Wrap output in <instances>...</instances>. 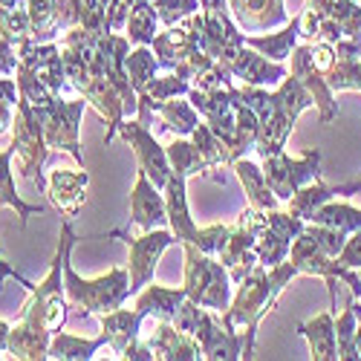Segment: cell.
<instances>
[{
    "label": "cell",
    "mask_w": 361,
    "mask_h": 361,
    "mask_svg": "<svg viewBox=\"0 0 361 361\" xmlns=\"http://www.w3.org/2000/svg\"><path fill=\"white\" fill-rule=\"evenodd\" d=\"M87 107V99H75V102H64L61 96L52 99L47 107H38V118L44 125V136L49 142V147L64 150L70 154L81 168H84V154H81V139H78V125H81V113Z\"/></svg>",
    "instance_id": "obj_9"
},
{
    "label": "cell",
    "mask_w": 361,
    "mask_h": 361,
    "mask_svg": "<svg viewBox=\"0 0 361 361\" xmlns=\"http://www.w3.org/2000/svg\"><path fill=\"white\" fill-rule=\"evenodd\" d=\"M202 315H205V307L197 304L194 298H185L183 304H179V310H176V315H173L171 324H173L176 329H183V333L194 336V333H197V326H200V321H202Z\"/></svg>",
    "instance_id": "obj_49"
},
{
    "label": "cell",
    "mask_w": 361,
    "mask_h": 361,
    "mask_svg": "<svg viewBox=\"0 0 361 361\" xmlns=\"http://www.w3.org/2000/svg\"><path fill=\"white\" fill-rule=\"evenodd\" d=\"M358 300V324H361V298H355Z\"/></svg>",
    "instance_id": "obj_61"
},
{
    "label": "cell",
    "mask_w": 361,
    "mask_h": 361,
    "mask_svg": "<svg viewBox=\"0 0 361 361\" xmlns=\"http://www.w3.org/2000/svg\"><path fill=\"white\" fill-rule=\"evenodd\" d=\"M12 147L15 157L20 159V173L35 183L38 188L47 191V179H44V162L49 157V142L44 136V125L35 113V107L29 102H18L15 107V122H12Z\"/></svg>",
    "instance_id": "obj_5"
},
{
    "label": "cell",
    "mask_w": 361,
    "mask_h": 361,
    "mask_svg": "<svg viewBox=\"0 0 361 361\" xmlns=\"http://www.w3.org/2000/svg\"><path fill=\"white\" fill-rule=\"evenodd\" d=\"M107 347L104 333L99 338H84V336H70V333H55L49 341V358L55 361H90L96 358V353Z\"/></svg>",
    "instance_id": "obj_35"
},
{
    "label": "cell",
    "mask_w": 361,
    "mask_h": 361,
    "mask_svg": "<svg viewBox=\"0 0 361 361\" xmlns=\"http://www.w3.org/2000/svg\"><path fill=\"white\" fill-rule=\"evenodd\" d=\"M118 358H125V361H154L157 355H154V350H150V344H147V341L136 338L133 344H128V347H125V353L118 355Z\"/></svg>",
    "instance_id": "obj_53"
},
{
    "label": "cell",
    "mask_w": 361,
    "mask_h": 361,
    "mask_svg": "<svg viewBox=\"0 0 361 361\" xmlns=\"http://www.w3.org/2000/svg\"><path fill=\"white\" fill-rule=\"evenodd\" d=\"M333 197H336V194H333V185H326L324 179H315V183L298 188V191L286 200V212H292L295 217H300L304 223H310V220L315 217L318 208H321L324 202H329Z\"/></svg>",
    "instance_id": "obj_37"
},
{
    "label": "cell",
    "mask_w": 361,
    "mask_h": 361,
    "mask_svg": "<svg viewBox=\"0 0 361 361\" xmlns=\"http://www.w3.org/2000/svg\"><path fill=\"white\" fill-rule=\"evenodd\" d=\"M9 333H12V324L0 321V355H6V350H9Z\"/></svg>",
    "instance_id": "obj_57"
},
{
    "label": "cell",
    "mask_w": 361,
    "mask_h": 361,
    "mask_svg": "<svg viewBox=\"0 0 361 361\" xmlns=\"http://www.w3.org/2000/svg\"><path fill=\"white\" fill-rule=\"evenodd\" d=\"M194 338L202 350V358H208V361H237V358H243V336H240L234 326L220 324L212 315V310H205Z\"/></svg>",
    "instance_id": "obj_17"
},
{
    "label": "cell",
    "mask_w": 361,
    "mask_h": 361,
    "mask_svg": "<svg viewBox=\"0 0 361 361\" xmlns=\"http://www.w3.org/2000/svg\"><path fill=\"white\" fill-rule=\"evenodd\" d=\"M12 122H15V107L0 102V133H4L6 128H12Z\"/></svg>",
    "instance_id": "obj_56"
},
{
    "label": "cell",
    "mask_w": 361,
    "mask_h": 361,
    "mask_svg": "<svg viewBox=\"0 0 361 361\" xmlns=\"http://www.w3.org/2000/svg\"><path fill=\"white\" fill-rule=\"evenodd\" d=\"M188 298L185 286H159L150 281L142 292L133 295V310L142 312L145 318H157V321H173L179 304Z\"/></svg>",
    "instance_id": "obj_26"
},
{
    "label": "cell",
    "mask_w": 361,
    "mask_h": 361,
    "mask_svg": "<svg viewBox=\"0 0 361 361\" xmlns=\"http://www.w3.org/2000/svg\"><path fill=\"white\" fill-rule=\"evenodd\" d=\"M338 260L344 266H350V269H361V228L353 231V234H347V243H344Z\"/></svg>",
    "instance_id": "obj_52"
},
{
    "label": "cell",
    "mask_w": 361,
    "mask_h": 361,
    "mask_svg": "<svg viewBox=\"0 0 361 361\" xmlns=\"http://www.w3.org/2000/svg\"><path fill=\"white\" fill-rule=\"evenodd\" d=\"M298 336L307 338L310 344V358L312 361H336L338 358V341H336V307L324 310L312 321L295 324Z\"/></svg>",
    "instance_id": "obj_25"
},
{
    "label": "cell",
    "mask_w": 361,
    "mask_h": 361,
    "mask_svg": "<svg viewBox=\"0 0 361 361\" xmlns=\"http://www.w3.org/2000/svg\"><path fill=\"white\" fill-rule=\"evenodd\" d=\"M12 159H15V147L9 145L6 150H0V205H9L15 208V214L20 220V228H26V220L32 217V214H44L47 208L44 205H32V202H26L18 188H15V176H12Z\"/></svg>",
    "instance_id": "obj_33"
},
{
    "label": "cell",
    "mask_w": 361,
    "mask_h": 361,
    "mask_svg": "<svg viewBox=\"0 0 361 361\" xmlns=\"http://www.w3.org/2000/svg\"><path fill=\"white\" fill-rule=\"evenodd\" d=\"M304 220L295 217L292 212H266V226L257 234V263L263 266H278L283 260H289V249H292V240L304 231Z\"/></svg>",
    "instance_id": "obj_14"
},
{
    "label": "cell",
    "mask_w": 361,
    "mask_h": 361,
    "mask_svg": "<svg viewBox=\"0 0 361 361\" xmlns=\"http://www.w3.org/2000/svg\"><path fill=\"white\" fill-rule=\"evenodd\" d=\"M231 298H234V281L228 275V269L217 260L214 263V275H212V283H208V289L202 292V300L200 304L205 310H212V312H226L228 304H231Z\"/></svg>",
    "instance_id": "obj_41"
},
{
    "label": "cell",
    "mask_w": 361,
    "mask_h": 361,
    "mask_svg": "<svg viewBox=\"0 0 361 361\" xmlns=\"http://www.w3.org/2000/svg\"><path fill=\"white\" fill-rule=\"evenodd\" d=\"M96 64L99 70L107 75V81L122 93L125 99V107H128V116H136L139 110V96H136V90L130 84V75H128V52H130V41L125 35H116V32H104L96 44Z\"/></svg>",
    "instance_id": "obj_13"
},
{
    "label": "cell",
    "mask_w": 361,
    "mask_h": 361,
    "mask_svg": "<svg viewBox=\"0 0 361 361\" xmlns=\"http://www.w3.org/2000/svg\"><path fill=\"white\" fill-rule=\"evenodd\" d=\"M133 4H136V0H110V4H107V29H110V32H118V29L128 26Z\"/></svg>",
    "instance_id": "obj_50"
},
{
    "label": "cell",
    "mask_w": 361,
    "mask_h": 361,
    "mask_svg": "<svg viewBox=\"0 0 361 361\" xmlns=\"http://www.w3.org/2000/svg\"><path fill=\"white\" fill-rule=\"evenodd\" d=\"M183 260H185V278H183V286L188 292V298H194L197 304L202 300V292L212 283V275H214V257L200 252L194 243H183Z\"/></svg>",
    "instance_id": "obj_34"
},
{
    "label": "cell",
    "mask_w": 361,
    "mask_h": 361,
    "mask_svg": "<svg viewBox=\"0 0 361 361\" xmlns=\"http://www.w3.org/2000/svg\"><path fill=\"white\" fill-rule=\"evenodd\" d=\"M0 35H4L9 44H15V47H20L23 41L32 38V23H29L26 6L0 9Z\"/></svg>",
    "instance_id": "obj_45"
},
{
    "label": "cell",
    "mask_w": 361,
    "mask_h": 361,
    "mask_svg": "<svg viewBox=\"0 0 361 361\" xmlns=\"http://www.w3.org/2000/svg\"><path fill=\"white\" fill-rule=\"evenodd\" d=\"M18 64H20V58H18V47H15V44H9L4 35H0V75L15 78Z\"/></svg>",
    "instance_id": "obj_51"
},
{
    "label": "cell",
    "mask_w": 361,
    "mask_h": 361,
    "mask_svg": "<svg viewBox=\"0 0 361 361\" xmlns=\"http://www.w3.org/2000/svg\"><path fill=\"white\" fill-rule=\"evenodd\" d=\"M110 237L125 240V246H128V252H130V260H128L130 295L142 292L150 281H154L157 263L162 260V255H165L171 246H179L171 228H150V231H142V237H130L128 231L116 228V231H110Z\"/></svg>",
    "instance_id": "obj_8"
},
{
    "label": "cell",
    "mask_w": 361,
    "mask_h": 361,
    "mask_svg": "<svg viewBox=\"0 0 361 361\" xmlns=\"http://www.w3.org/2000/svg\"><path fill=\"white\" fill-rule=\"evenodd\" d=\"M185 99L194 104V110L205 118V122H208V118H214V116H220V113H228V110L234 107V102H231V87H217V90L191 87Z\"/></svg>",
    "instance_id": "obj_40"
},
{
    "label": "cell",
    "mask_w": 361,
    "mask_h": 361,
    "mask_svg": "<svg viewBox=\"0 0 361 361\" xmlns=\"http://www.w3.org/2000/svg\"><path fill=\"white\" fill-rule=\"evenodd\" d=\"M231 168H234L240 185H243V191H246L249 205L260 208V212H272V208H278L281 200L275 197L272 188H269L266 173H263V165H257V162H252V159H246V157H240V159H234Z\"/></svg>",
    "instance_id": "obj_29"
},
{
    "label": "cell",
    "mask_w": 361,
    "mask_h": 361,
    "mask_svg": "<svg viewBox=\"0 0 361 361\" xmlns=\"http://www.w3.org/2000/svg\"><path fill=\"white\" fill-rule=\"evenodd\" d=\"M228 226H205V228H200V237H197V249L200 252H205V255H212V257H220V252L226 249V240H228Z\"/></svg>",
    "instance_id": "obj_48"
},
{
    "label": "cell",
    "mask_w": 361,
    "mask_h": 361,
    "mask_svg": "<svg viewBox=\"0 0 361 361\" xmlns=\"http://www.w3.org/2000/svg\"><path fill=\"white\" fill-rule=\"evenodd\" d=\"M243 44H246V32L237 26L228 9L202 12V49L212 58L220 61L228 49L243 47Z\"/></svg>",
    "instance_id": "obj_23"
},
{
    "label": "cell",
    "mask_w": 361,
    "mask_h": 361,
    "mask_svg": "<svg viewBox=\"0 0 361 361\" xmlns=\"http://www.w3.org/2000/svg\"><path fill=\"white\" fill-rule=\"evenodd\" d=\"M125 67H128V75H130V84H133V90H136V96L147 87V81L162 70L150 47H133V49L128 52Z\"/></svg>",
    "instance_id": "obj_43"
},
{
    "label": "cell",
    "mask_w": 361,
    "mask_h": 361,
    "mask_svg": "<svg viewBox=\"0 0 361 361\" xmlns=\"http://www.w3.org/2000/svg\"><path fill=\"white\" fill-rule=\"evenodd\" d=\"M300 275L292 260H283L278 266H263L257 263L252 272L234 286V298L228 310L223 312V324L228 326H243V358L255 355V341H257V326L263 315L278 304L281 292L292 283V278Z\"/></svg>",
    "instance_id": "obj_1"
},
{
    "label": "cell",
    "mask_w": 361,
    "mask_h": 361,
    "mask_svg": "<svg viewBox=\"0 0 361 361\" xmlns=\"http://www.w3.org/2000/svg\"><path fill=\"white\" fill-rule=\"evenodd\" d=\"M289 260L298 266L300 275H318V278L326 281L329 307H336V283H338V281H344V283L350 286V292H353L355 298H361V281H358V275H355V269L344 266L338 257L324 255L304 231H300V234L292 240Z\"/></svg>",
    "instance_id": "obj_7"
},
{
    "label": "cell",
    "mask_w": 361,
    "mask_h": 361,
    "mask_svg": "<svg viewBox=\"0 0 361 361\" xmlns=\"http://www.w3.org/2000/svg\"><path fill=\"white\" fill-rule=\"evenodd\" d=\"M304 234L312 240V243H315L324 255H329V257H338L341 249H344V243H347V234H344V231L329 228V226H318V223H307V226H304Z\"/></svg>",
    "instance_id": "obj_46"
},
{
    "label": "cell",
    "mask_w": 361,
    "mask_h": 361,
    "mask_svg": "<svg viewBox=\"0 0 361 361\" xmlns=\"http://www.w3.org/2000/svg\"><path fill=\"white\" fill-rule=\"evenodd\" d=\"M191 81L188 78H179L176 73L168 75H154L147 81V87L139 93V102H168V99H179V96H188Z\"/></svg>",
    "instance_id": "obj_44"
},
{
    "label": "cell",
    "mask_w": 361,
    "mask_h": 361,
    "mask_svg": "<svg viewBox=\"0 0 361 361\" xmlns=\"http://www.w3.org/2000/svg\"><path fill=\"white\" fill-rule=\"evenodd\" d=\"M157 35H159V15L154 4L136 0L128 18V26H125V38L130 41V47H150Z\"/></svg>",
    "instance_id": "obj_36"
},
{
    "label": "cell",
    "mask_w": 361,
    "mask_h": 361,
    "mask_svg": "<svg viewBox=\"0 0 361 361\" xmlns=\"http://www.w3.org/2000/svg\"><path fill=\"white\" fill-rule=\"evenodd\" d=\"M263 226H266V212H260V208L249 205V208H243V212L237 214V223H234L231 231H228L226 249L220 252V263L228 269L234 286L257 266V252H255V246H257V234L263 231Z\"/></svg>",
    "instance_id": "obj_6"
},
{
    "label": "cell",
    "mask_w": 361,
    "mask_h": 361,
    "mask_svg": "<svg viewBox=\"0 0 361 361\" xmlns=\"http://www.w3.org/2000/svg\"><path fill=\"white\" fill-rule=\"evenodd\" d=\"M118 136H122L136 154L139 168L150 176V183L157 188H165L171 179V162H168V150L159 145V139L150 133V128H145L139 118H125L122 128H118Z\"/></svg>",
    "instance_id": "obj_12"
},
{
    "label": "cell",
    "mask_w": 361,
    "mask_h": 361,
    "mask_svg": "<svg viewBox=\"0 0 361 361\" xmlns=\"http://www.w3.org/2000/svg\"><path fill=\"white\" fill-rule=\"evenodd\" d=\"M188 139L197 145L200 157H202V162H205V176H208V179H214V183H223L220 173H214V171H220V168H231V165H234V157H231L228 145H223V142L214 136V130L208 128L205 118L194 128V133H191Z\"/></svg>",
    "instance_id": "obj_32"
},
{
    "label": "cell",
    "mask_w": 361,
    "mask_h": 361,
    "mask_svg": "<svg viewBox=\"0 0 361 361\" xmlns=\"http://www.w3.org/2000/svg\"><path fill=\"white\" fill-rule=\"evenodd\" d=\"M90 185V173L81 171H52L47 179V194L52 200V205L61 212L64 220H75L81 205H84V191Z\"/></svg>",
    "instance_id": "obj_22"
},
{
    "label": "cell",
    "mask_w": 361,
    "mask_h": 361,
    "mask_svg": "<svg viewBox=\"0 0 361 361\" xmlns=\"http://www.w3.org/2000/svg\"><path fill=\"white\" fill-rule=\"evenodd\" d=\"M29 23H32V41H55L70 29L67 20V0H26Z\"/></svg>",
    "instance_id": "obj_27"
},
{
    "label": "cell",
    "mask_w": 361,
    "mask_h": 361,
    "mask_svg": "<svg viewBox=\"0 0 361 361\" xmlns=\"http://www.w3.org/2000/svg\"><path fill=\"white\" fill-rule=\"evenodd\" d=\"M300 38V15H295L289 23H283L278 32H257V35H246V44L252 49H257L260 55L272 58V61H286L292 55V49L298 47Z\"/></svg>",
    "instance_id": "obj_31"
},
{
    "label": "cell",
    "mask_w": 361,
    "mask_h": 361,
    "mask_svg": "<svg viewBox=\"0 0 361 361\" xmlns=\"http://www.w3.org/2000/svg\"><path fill=\"white\" fill-rule=\"evenodd\" d=\"M220 64L234 75V81L252 84V87H278V84L289 75V67H286V64L272 61V58L260 55V52L252 49L249 44L228 49V52L220 58Z\"/></svg>",
    "instance_id": "obj_11"
},
{
    "label": "cell",
    "mask_w": 361,
    "mask_h": 361,
    "mask_svg": "<svg viewBox=\"0 0 361 361\" xmlns=\"http://www.w3.org/2000/svg\"><path fill=\"white\" fill-rule=\"evenodd\" d=\"M333 194H336V197H353V194H361V179H353V183L333 185Z\"/></svg>",
    "instance_id": "obj_55"
},
{
    "label": "cell",
    "mask_w": 361,
    "mask_h": 361,
    "mask_svg": "<svg viewBox=\"0 0 361 361\" xmlns=\"http://www.w3.org/2000/svg\"><path fill=\"white\" fill-rule=\"evenodd\" d=\"M292 64H289V73L304 84L310 90V96L315 99V107H318V122L321 125H329L333 118L338 116V102H336V93L329 90L326 84V75L312 64V58H310V41L304 44H298L292 49Z\"/></svg>",
    "instance_id": "obj_15"
},
{
    "label": "cell",
    "mask_w": 361,
    "mask_h": 361,
    "mask_svg": "<svg viewBox=\"0 0 361 361\" xmlns=\"http://www.w3.org/2000/svg\"><path fill=\"white\" fill-rule=\"evenodd\" d=\"M355 333H358V300L353 295L347 310L336 318V341H338V358L341 361H355L358 358Z\"/></svg>",
    "instance_id": "obj_42"
},
{
    "label": "cell",
    "mask_w": 361,
    "mask_h": 361,
    "mask_svg": "<svg viewBox=\"0 0 361 361\" xmlns=\"http://www.w3.org/2000/svg\"><path fill=\"white\" fill-rule=\"evenodd\" d=\"M147 344L159 361H200L202 358L197 338L183 333V329H176L171 321H159L154 326V336L147 338Z\"/></svg>",
    "instance_id": "obj_24"
},
{
    "label": "cell",
    "mask_w": 361,
    "mask_h": 361,
    "mask_svg": "<svg viewBox=\"0 0 361 361\" xmlns=\"http://www.w3.org/2000/svg\"><path fill=\"white\" fill-rule=\"evenodd\" d=\"M154 9L162 26H173L179 20H185L188 15L200 12V0H154Z\"/></svg>",
    "instance_id": "obj_47"
},
{
    "label": "cell",
    "mask_w": 361,
    "mask_h": 361,
    "mask_svg": "<svg viewBox=\"0 0 361 361\" xmlns=\"http://www.w3.org/2000/svg\"><path fill=\"white\" fill-rule=\"evenodd\" d=\"M228 12L246 35L272 32L289 23L286 0H228Z\"/></svg>",
    "instance_id": "obj_18"
},
{
    "label": "cell",
    "mask_w": 361,
    "mask_h": 361,
    "mask_svg": "<svg viewBox=\"0 0 361 361\" xmlns=\"http://www.w3.org/2000/svg\"><path fill=\"white\" fill-rule=\"evenodd\" d=\"M73 252L64 260V289H67V300L70 307L81 310L84 315H107L113 310H118L130 295V272L122 266L110 269L102 278H81L73 263H70Z\"/></svg>",
    "instance_id": "obj_4"
},
{
    "label": "cell",
    "mask_w": 361,
    "mask_h": 361,
    "mask_svg": "<svg viewBox=\"0 0 361 361\" xmlns=\"http://www.w3.org/2000/svg\"><path fill=\"white\" fill-rule=\"evenodd\" d=\"M18 58H20V64H26L29 70H32L55 96H61L64 90L70 87L67 75H64V61H61V44H55V41H23L18 47Z\"/></svg>",
    "instance_id": "obj_16"
},
{
    "label": "cell",
    "mask_w": 361,
    "mask_h": 361,
    "mask_svg": "<svg viewBox=\"0 0 361 361\" xmlns=\"http://www.w3.org/2000/svg\"><path fill=\"white\" fill-rule=\"evenodd\" d=\"M130 223L139 231H150L168 226V208H165V194L150 183V176L139 168L136 171V183L130 191Z\"/></svg>",
    "instance_id": "obj_19"
},
{
    "label": "cell",
    "mask_w": 361,
    "mask_h": 361,
    "mask_svg": "<svg viewBox=\"0 0 361 361\" xmlns=\"http://www.w3.org/2000/svg\"><path fill=\"white\" fill-rule=\"evenodd\" d=\"M355 347H358V358H361V324H358V333H355Z\"/></svg>",
    "instance_id": "obj_60"
},
{
    "label": "cell",
    "mask_w": 361,
    "mask_h": 361,
    "mask_svg": "<svg viewBox=\"0 0 361 361\" xmlns=\"http://www.w3.org/2000/svg\"><path fill=\"white\" fill-rule=\"evenodd\" d=\"M0 358H4V355H0Z\"/></svg>",
    "instance_id": "obj_62"
},
{
    "label": "cell",
    "mask_w": 361,
    "mask_h": 361,
    "mask_svg": "<svg viewBox=\"0 0 361 361\" xmlns=\"http://www.w3.org/2000/svg\"><path fill=\"white\" fill-rule=\"evenodd\" d=\"M310 107H315V99L292 73L278 87H272V110H269V116L260 118V136L255 145L257 157L266 159V157L283 154L286 139L298 122V116Z\"/></svg>",
    "instance_id": "obj_3"
},
{
    "label": "cell",
    "mask_w": 361,
    "mask_h": 361,
    "mask_svg": "<svg viewBox=\"0 0 361 361\" xmlns=\"http://www.w3.org/2000/svg\"><path fill=\"white\" fill-rule=\"evenodd\" d=\"M75 243H78V234L73 231V220H61V237H58V249L49 263V272L41 283L29 289V300L23 304L18 321L32 324L49 336L64 329V324L70 318V312H67L70 300H67V289H64V260L75 249Z\"/></svg>",
    "instance_id": "obj_2"
},
{
    "label": "cell",
    "mask_w": 361,
    "mask_h": 361,
    "mask_svg": "<svg viewBox=\"0 0 361 361\" xmlns=\"http://www.w3.org/2000/svg\"><path fill=\"white\" fill-rule=\"evenodd\" d=\"M162 194H165V208H168V228L173 231L176 243L179 246L183 243H197L200 226L194 223L191 208H188V176L171 171V179H168V185L162 188Z\"/></svg>",
    "instance_id": "obj_21"
},
{
    "label": "cell",
    "mask_w": 361,
    "mask_h": 361,
    "mask_svg": "<svg viewBox=\"0 0 361 361\" xmlns=\"http://www.w3.org/2000/svg\"><path fill=\"white\" fill-rule=\"evenodd\" d=\"M202 12H214V9H228V0H200Z\"/></svg>",
    "instance_id": "obj_58"
},
{
    "label": "cell",
    "mask_w": 361,
    "mask_h": 361,
    "mask_svg": "<svg viewBox=\"0 0 361 361\" xmlns=\"http://www.w3.org/2000/svg\"><path fill=\"white\" fill-rule=\"evenodd\" d=\"M26 6V0H0V9H18Z\"/></svg>",
    "instance_id": "obj_59"
},
{
    "label": "cell",
    "mask_w": 361,
    "mask_h": 361,
    "mask_svg": "<svg viewBox=\"0 0 361 361\" xmlns=\"http://www.w3.org/2000/svg\"><path fill=\"white\" fill-rule=\"evenodd\" d=\"M310 223H318V226H329V228H338L344 234H353L361 228V208H353L350 202H338L336 197L324 202L315 217Z\"/></svg>",
    "instance_id": "obj_38"
},
{
    "label": "cell",
    "mask_w": 361,
    "mask_h": 361,
    "mask_svg": "<svg viewBox=\"0 0 361 361\" xmlns=\"http://www.w3.org/2000/svg\"><path fill=\"white\" fill-rule=\"evenodd\" d=\"M165 150H168V162H171V171L173 173H183V176L200 173V176H205V162L200 157L197 145L188 136H176Z\"/></svg>",
    "instance_id": "obj_39"
},
{
    "label": "cell",
    "mask_w": 361,
    "mask_h": 361,
    "mask_svg": "<svg viewBox=\"0 0 361 361\" xmlns=\"http://www.w3.org/2000/svg\"><path fill=\"white\" fill-rule=\"evenodd\" d=\"M6 278H15V281H18V283H23L26 289H32V286H35L32 281H26V278H23V275L18 272V269H15V266H9V263H4V257H0V289H4V283H6Z\"/></svg>",
    "instance_id": "obj_54"
},
{
    "label": "cell",
    "mask_w": 361,
    "mask_h": 361,
    "mask_svg": "<svg viewBox=\"0 0 361 361\" xmlns=\"http://www.w3.org/2000/svg\"><path fill=\"white\" fill-rule=\"evenodd\" d=\"M49 341H52L49 333H44V329L26 324V321H18L9 333L6 355L18 358V361H47L49 358Z\"/></svg>",
    "instance_id": "obj_30"
},
{
    "label": "cell",
    "mask_w": 361,
    "mask_h": 361,
    "mask_svg": "<svg viewBox=\"0 0 361 361\" xmlns=\"http://www.w3.org/2000/svg\"><path fill=\"white\" fill-rule=\"evenodd\" d=\"M99 321H102V333H104V338H107V347L116 353V358L125 353V347L128 344H133L136 338H139V333H142V321H145V315L142 312H136V310H113V312H107V315H99Z\"/></svg>",
    "instance_id": "obj_28"
},
{
    "label": "cell",
    "mask_w": 361,
    "mask_h": 361,
    "mask_svg": "<svg viewBox=\"0 0 361 361\" xmlns=\"http://www.w3.org/2000/svg\"><path fill=\"white\" fill-rule=\"evenodd\" d=\"M154 116H159V122L165 130H171L173 136H191L194 128L200 125V113L194 110L191 102H183L179 99H168V102H139V110H136V118L150 128L154 125Z\"/></svg>",
    "instance_id": "obj_20"
},
{
    "label": "cell",
    "mask_w": 361,
    "mask_h": 361,
    "mask_svg": "<svg viewBox=\"0 0 361 361\" xmlns=\"http://www.w3.org/2000/svg\"><path fill=\"white\" fill-rule=\"evenodd\" d=\"M263 173L269 188L275 191V197L281 202H286L298 188H304L315 179H321V150H307L304 157H286V154H275L260 159Z\"/></svg>",
    "instance_id": "obj_10"
}]
</instances>
